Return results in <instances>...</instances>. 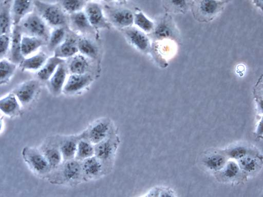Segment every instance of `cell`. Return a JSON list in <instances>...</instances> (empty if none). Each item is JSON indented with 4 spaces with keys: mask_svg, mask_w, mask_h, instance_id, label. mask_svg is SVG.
I'll return each instance as SVG.
<instances>
[{
    "mask_svg": "<svg viewBox=\"0 0 263 197\" xmlns=\"http://www.w3.org/2000/svg\"><path fill=\"white\" fill-rule=\"evenodd\" d=\"M22 35L18 25L13 26L9 47V60L16 65H18L24 58L21 52Z\"/></svg>",
    "mask_w": 263,
    "mask_h": 197,
    "instance_id": "30bf717a",
    "label": "cell"
},
{
    "mask_svg": "<svg viewBox=\"0 0 263 197\" xmlns=\"http://www.w3.org/2000/svg\"><path fill=\"white\" fill-rule=\"evenodd\" d=\"M66 36V30L64 27L54 28L50 33L47 42L49 50L53 51L62 43Z\"/></svg>",
    "mask_w": 263,
    "mask_h": 197,
    "instance_id": "4316f807",
    "label": "cell"
},
{
    "mask_svg": "<svg viewBox=\"0 0 263 197\" xmlns=\"http://www.w3.org/2000/svg\"><path fill=\"white\" fill-rule=\"evenodd\" d=\"M11 33L0 36V60L6 54L9 50Z\"/></svg>",
    "mask_w": 263,
    "mask_h": 197,
    "instance_id": "8d00e7d4",
    "label": "cell"
},
{
    "mask_svg": "<svg viewBox=\"0 0 263 197\" xmlns=\"http://www.w3.org/2000/svg\"><path fill=\"white\" fill-rule=\"evenodd\" d=\"M63 61L62 58L55 56L48 58L37 72L39 80L42 81H47L54 72L58 65Z\"/></svg>",
    "mask_w": 263,
    "mask_h": 197,
    "instance_id": "ffe728a7",
    "label": "cell"
},
{
    "mask_svg": "<svg viewBox=\"0 0 263 197\" xmlns=\"http://www.w3.org/2000/svg\"><path fill=\"white\" fill-rule=\"evenodd\" d=\"M170 1L173 7L180 11L185 10L188 4V0H170Z\"/></svg>",
    "mask_w": 263,
    "mask_h": 197,
    "instance_id": "ab89813d",
    "label": "cell"
},
{
    "mask_svg": "<svg viewBox=\"0 0 263 197\" xmlns=\"http://www.w3.org/2000/svg\"><path fill=\"white\" fill-rule=\"evenodd\" d=\"M48 58L46 53L40 52L25 57L18 64L22 70L38 71Z\"/></svg>",
    "mask_w": 263,
    "mask_h": 197,
    "instance_id": "4fadbf2b",
    "label": "cell"
},
{
    "mask_svg": "<svg viewBox=\"0 0 263 197\" xmlns=\"http://www.w3.org/2000/svg\"><path fill=\"white\" fill-rule=\"evenodd\" d=\"M34 9L33 0H12L10 13L13 26L18 25L21 21Z\"/></svg>",
    "mask_w": 263,
    "mask_h": 197,
    "instance_id": "8992f818",
    "label": "cell"
},
{
    "mask_svg": "<svg viewBox=\"0 0 263 197\" xmlns=\"http://www.w3.org/2000/svg\"><path fill=\"white\" fill-rule=\"evenodd\" d=\"M18 25L23 35L37 37L47 42L50 33L48 26L35 11L26 15Z\"/></svg>",
    "mask_w": 263,
    "mask_h": 197,
    "instance_id": "7a4b0ae2",
    "label": "cell"
},
{
    "mask_svg": "<svg viewBox=\"0 0 263 197\" xmlns=\"http://www.w3.org/2000/svg\"><path fill=\"white\" fill-rule=\"evenodd\" d=\"M70 22L72 27L81 33L91 34L94 30L85 12L80 11L70 14Z\"/></svg>",
    "mask_w": 263,
    "mask_h": 197,
    "instance_id": "ac0fdd59",
    "label": "cell"
},
{
    "mask_svg": "<svg viewBox=\"0 0 263 197\" xmlns=\"http://www.w3.org/2000/svg\"><path fill=\"white\" fill-rule=\"evenodd\" d=\"M221 3L218 0H201L199 10L202 15L210 17L216 14L220 10Z\"/></svg>",
    "mask_w": 263,
    "mask_h": 197,
    "instance_id": "484cf974",
    "label": "cell"
},
{
    "mask_svg": "<svg viewBox=\"0 0 263 197\" xmlns=\"http://www.w3.org/2000/svg\"><path fill=\"white\" fill-rule=\"evenodd\" d=\"M87 58L82 54H76L69 57L66 65L67 70L71 74L87 73L89 67V63Z\"/></svg>",
    "mask_w": 263,
    "mask_h": 197,
    "instance_id": "d6986e66",
    "label": "cell"
},
{
    "mask_svg": "<svg viewBox=\"0 0 263 197\" xmlns=\"http://www.w3.org/2000/svg\"><path fill=\"white\" fill-rule=\"evenodd\" d=\"M50 167H57L62 159L60 149L54 147H48L42 151Z\"/></svg>",
    "mask_w": 263,
    "mask_h": 197,
    "instance_id": "1f68e13d",
    "label": "cell"
},
{
    "mask_svg": "<svg viewBox=\"0 0 263 197\" xmlns=\"http://www.w3.org/2000/svg\"><path fill=\"white\" fill-rule=\"evenodd\" d=\"M96 145L95 155L100 160H106L111 156L113 146L110 142L104 140Z\"/></svg>",
    "mask_w": 263,
    "mask_h": 197,
    "instance_id": "f1b7e54d",
    "label": "cell"
},
{
    "mask_svg": "<svg viewBox=\"0 0 263 197\" xmlns=\"http://www.w3.org/2000/svg\"><path fill=\"white\" fill-rule=\"evenodd\" d=\"M107 13L109 21L117 27L124 28L133 24L134 14L129 9H108Z\"/></svg>",
    "mask_w": 263,
    "mask_h": 197,
    "instance_id": "9c48e42d",
    "label": "cell"
},
{
    "mask_svg": "<svg viewBox=\"0 0 263 197\" xmlns=\"http://www.w3.org/2000/svg\"><path fill=\"white\" fill-rule=\"evenodd\" d=\"M222 169L223 175L226 178L230 180L236 178L240 171V167L238 164L233 161L226 163Z\"/></svg>",
    "mask_w": 263,
    "mask_h": 197,
    "instance_id": "d590c367",
    "label": "cell"
},
{
    "mask_svg": "<svg viewBox=\"0 0 263 197\" xmlns=\"http://www.w3.org/2000/svg\"><path fill=\"white\" fill-rule=\"evenodd\" d=\"M144 32L148 33L153 30L154 24L142 12L134 14L133 24Z\"/></svg>",
    "mask_w": 263,
    "mask_h": 197,
    "instance_id": "f546056e",
    "label": "cell"
},
{
    "mask_svg": "<svg viewBox=\"0 0 263 197\" xmlns=\"http://www.w3.org/2000/svg\"><path fill=\"white\" fill-rule=\"evenodd\" d=\"M77 144L73 140H66L61 144L60 149L62 157L66 160L73 159L76 155Z\"/></svg>",
    "mask_w": 263,
    "mask_h": 197,
    "instance_id": "d6a6232c",
    "label": "cell"
},
{
    "mask_svg": "<svg viewBox=\"0 0 263 197\" xmlns=\"http://www.w3.org/2000/svg\"><path fill=\"white\" fill-rule=\"evenodd\" d=\"M78 51L81 54L91 58H96L98 54L96 45L90 40L82 37L77 41Z\"/></svg>",
    "mask_w": 263,
    "mask_h": 197,
    "instance_id": "7402d4cb",
    "label": "cell"
},
{
    "mask_svg": "<svg viewBox=\"0 0 263 197\" xmlns=\"http://www.w3.org/2000/svg\"><path fill=\"white\" fill-rule=\"evenodd\" d=\"M95 155V147L89 141L82 140L77 146L75 157L78 160H84Z\"/></svg>",
    "mask_w": 263,
    "mask_h": 197,
    "instance_id": "83f0119b",
    "label": "cell"
},
{
    "mask_svg": "<svg viewBox=\"0 0 263 197\" xmlns=\"http://www.w3.org/2000/svg\"><path fill=\"white\" fill-rule=\"evenodd\" d=\"M67 68L63 61L60 63L54 72L47 81L50 91L54 95H58L63 91L66 80Z\"/></svg>",
    "mask_w": 263,
    "mask_h": 197,
    "instance_id": "8fae6325",
    "label": "cell"
},
{
    "mask_svg": "<svg viewBox=\"0 0 263 197\" xmlns=\"http://www.w3.org/2000/svg\"><path fill=\"white\" fill-rule=\"evenodd\" d=\"M22 156L29 166L37 174H45L51 168L43 152L34 148L24 147Z\"/></svg>",
    "mask_w": 263,
    "mask_h": 197,
    "instance_id": "3957f363",
    "label": "cell"
},
{
    "mask_svg": "<svg viewBox=\"0 0 263 197\" xmlns=\"http://www.w3.org/2000/svg\"><path fill=\"white\" fill-rule=\"evenodd\" d=\"M17 65L9 60H0V85L8 83L15 72Z\"/></svg>",
    "mask_w": 263,
    "mask_h": 197,
    "instance_id": "603a6c76",
    "label": "cell"
},
{
    "mask_svg": "<svg viewBox=\"0 0 263 197\" xmlns=\"http://www.w3.org/2000/svg\"><path fill=\"white\" fill-rule=\"evenodd\" d=\"M86 2V0H61V6L65 12L72 14L81 11Z\"/></svg>",
    "mask_w": 263,
    "mask_h": 197,
    "instance_id": "836d02e7",
    "label": "cell"
},
{
    "mask_svg": "<svg viewBox=\"0 0 263 197\" xmlns=\"http://www.w3.org/2000/svg\"><path fill=\"white\" fill-rule=\"evenodd\" d=\"M12 0H5L0 5V36L11 33L13 27L10 7Z\"/></svg>",
    "mask_w": 263,
    "mask_h": 197,
    "instance_id": "5bb4252c",
    "label": "cell"
},
{
    "mask_svg": "<svg viewBox=\"0 0 263 197\" xmlns=\"http://www.w3.org/2000/svg\"><path fill=\"white\" fill-rule=\"evenodd\" d=\"M174 195L172 190L162 187H156L151 189L147 195V196H172Z\"/></svg>",
    "mask_w": 263,
    "mask_h": 197,
    "instance_id": "f35d334b",
    "label": "cell"
},
{
    "mask_svg": "<svg viewBox=\"0 0 263 197\" xmlns=\"http://www.w3.org/2000/svg\"><path fill=\"white\" fill-rule=\"evenodd\" d=\"M84 7L85 13L93 28H108V24L99 4L90 1L86 3Z\"/></svg>",
    "mask_w": 263,
    "mask_h": 197,
    "instance_id": "5b68a950",
    "label": "cell"
},
{
    "mask_svg": "<svg viewBox=\"0 0 263 197\" xmlns=\"http://www.w3.org/2000/svg\"><path fill=\"white\" fill-rule=\"evenodd\" d=\"M92 81L91 76L87 73L71 74L66 80L62 91L66 94L76 93L87 86Z\"/></svg>",
    "mask_w": 263,
    "mask_h": 197,
    "instance_id": "ba28073f",
    "label": "cell"
},
{
    "mask_svg": "<svg viewBox=\"0 0 263 197\" xmlns=\"http://www.w3.org/2000/svg\"><path fill=\"white\" fill-rule=\"evenodd\" d=\"M77 41L74 37L66 35L62 43L53 51L54 56L63 59L76 54L79 52Z\"/></svg>",
    "mask_w": 263,
    "mask_h": 197,
    "instance_id": "7c38bea8",
    "label": "cell"
},
{
    "mask_svg": "<svg viewBox=\"0 0 263 197\" xmlns=\"http://www.w3.org/2000/svg\"><path fill=\"white\" fill-rule=\"evenodd\" d=\"M46 43L41 38L23 35L21 43L22 54L24 57L30 56Z\"/></svg>",
    "mask_w": 263,
    "mask_h": 197,
    "instance_id": "2e32d148",
    "label": "cell"
},
{
    "mask_svg": "<svg viewBox=\"0 0 263 197\" xmlns=\"http://www.w3.org/2000/svg\"><path fill=\"white\" fill-rule=\"evenodd\" d=\"M82 170L89 176L98 175L102 170V164L96 156H92L83 160Z\"/></svg>",
    "mask_w": 263,
    "mask_h": 197,
    "instance_id": "44dd1931",
    "label": "cell"
},
{
    "mask_svg": "<svg viewBox=\"0 0 263 197\" xmlns=\"http://www.w3.org/2000/svg\"><path fill=\"white\" fill-rule=\"evenodd\" d=\"M203 162L209 169L218 171L223 168L226 163V160L223 154L215 152L208 155L204 159Z\"/></svg>",
    "mask_w": 263,
    "mask_h": 197,
    "instance_id": "cb8c5ba5",
    "label": "cell"
},
{
    "mask_svg": "<svg viewBox=\"0 0 263 197\" xmlns=\"http://www.w3.org/2000/svg\"><path fill=\"white\" fill-rule=\"evenodd\" d=\"M35 11L48 26L54 28L64 27L67 22L65 12L61 6L39 0L34 1Z\"/></svg>",
    "mask_w": 263,
    "mask_h": 197,
    "instance_id": "6da1fadb",
    "label": "cell"
},
{
    "mask_svg": "<svg viewBox=\"0 0 263 197\" xmlns=\"http://www.w3.org/2000/svg\"><path fill=\"white\" fill-rule=\"evenodd\" d=\"M0 110L10 117H14L20 114V102L12 92L0 99Z\"/></svg>",
    "mask_w": 263,
    "mask_h": 197,
    "instance_id": "9a60e30c",
    "label": "cell"
},
{
    "mask_svg": "<svg viewBox=\"0 0 263 197\" xmlns=\"http://www.w3.org/2000/svg\"><path fill=\"white\" fill-rule=\"evenodd\" d=\"M40 89V83L37 80H30L23 82L12 92L18 102L27 105L35 98Z\"/></svg>",
    "mask_w": 263,
    "mask_h": 197,
    "instance_id": "277c9868",
    "label": "cell"
},
{
    "mask_svg": "<svg viewBox=\"0 0 263 197\" xmlns=\"http://www.w3.org/2000/svg\"><path fill=\"white\" fill-rule=\"evenodd\" d=\"M81 165L77 161L67 160L63 168V174L68 181L77 180L80 176L82 172Z\"/></svg>",
    "mask_w": 263,
    "mask_h": 197,
    "instance_id": "d4e9b609",
    "label": "cell"
},
{
    "mask_svg": "<svg viewBox=\"0 0 263 197\" xmlns=\"http://www.w3.org/2000/svg\"><path fill=\"white\" fill-rule=\"evenodd\" d=\"M86 2H88V1L90 2V1H93V0H86Z\"/></svg>",
    "mask_w": 263,
    "mask_h": 197,
    "instance_id": "b9f144b4",
    "label": "cell"
},
{
    "mask_svg": "<svg viewBox=\"0 0 263 197\" xmlns=\"http://www.w3.org/2000/svg\"><path fill=\"white\" fill-rule=\"evenodd\" d=\"M2 121H3V117H0V130H1L2 128Z\"/></svg>",
    "mask_w": 263,
    "mask_h": 197,
    "instance_id": "60d3db41",
    "label": "cell"
},
{
    "mask_svg": "<svg viewBox=\"0 0 263 197\" xmlns=\"http://www.w3.org/2000/svg\"><path fill=\"white\" fill-rule=\"evenodd\" d=\"M123 29L126 38L135 47L142 52H147L149 50V39L144 32L132 26Z\"/></svg>",
    "mask_w": 263,
    "mask_h": 197,
    "instance_id": "52a82bcc",
    "label": "cell"
},
{
    "mask_svg": "<svg viewBox=\"0 0 263 197\" xmlns=\"http://www.w3.org/2000/svg\"><path fill=\"white\" fill-rule=\"evenodd\" d=\"M248 150L243 146H238L231 148L228 151V155L232 159L239 160L247 154Z\"/></svg>",
    "mask_w": 263,
    "mask_h": 197,
    "instance_id": "74e56055",
    "label": "cell"
},
{
    "mask_svg": "<svg viewBox=\"0 0 263 197\" xmlns=\"http://www.w3.org/2000/svg\"><path fill=\"white\" fill-rule=\"evenodd\" d=\"M109 130V124L105 121L95 123L88 131L89 141L92 144H97L105 140Z\"/></svg>",
    "mask_w": 263,
    "mask_h": 197,
    "instance_id": "e0dca14e",
    "label": "cell"
},
{
    "mask_svg": "<svg viewBox=\"0 0 263 197\" xmlns=\"http://www.w3.org/2000/svg\"><path fill=\"white\" fill-rule=\"evenodd\" d=\"M259 160L253 156L246 155L239 160V166L248 173L255 172L259 167Z\"/></svg>",
    "mask_w": 263,
    "mask_h": 197,
    "instance_id": "4dcf8cb0",
    "label": "cell"
},
{
    "mask_svg": "<svg viewBox=\"0 0 263 197\" xmlns=\"http://www.w3.org/2000/svg\"><path fill=\"white\" fill-rule=\"evenodd\" d=\"M154 35L157 39L168 38L173 34V30L169 24L165 21L160 22L153 29Z\"/></svg>",
    "mask_w": 263,
    "mask_h": 197,
    "instance_id": "e575fe53",
    "label": "cell"
}]
</instances>
